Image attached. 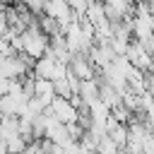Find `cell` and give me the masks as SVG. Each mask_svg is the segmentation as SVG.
<instances>
[{"label": "cell", "instance_id": "cell-1", "mask_svg": "<svg viewBox=\"0 0 154 154\" xmlns=\"http://www.w3.org/2000/svg\"><path fill=\"white\" fill-rule=\"evenodd\" d=\"M19 38H22V53H26L29 58H41L46 51H48V41H51V36L38 26V19L36 22H31L22 34H19Z\"/></svg>", "mask_w": 154, "mask_h": 154}, {"label": "cell", "instance_id": "cell-2", "mask_svg": "<svg viewBox=\"0 0 154 154\" xmlns=\"http://www.w3.org/2000/svg\"><path fill=\"white\" fill-rule=\"evenodd\" d=\"M48 111H51L58 120H63V123H77V118H79L77 106H75L67 96H58V94H55V99L48 103Z\"/></svg>", "mask_w": 154, "mask_h": 154}, {"label": "cell", "instance_id": "cell-3", "mask_svg": "<svg viewBox=\"0 0 154 154\" xmlns=\"http://www.w3.org/2000/svg\"><path fill=\"white\" fill-rule=\"evenodd\" d=\"M125 55H128V58H130V63H132L135 67H140L142 72H144V70H149V67H152V63H154L152 53H149V51H147V48H144V46H142V43H140L137 38H135V41L130 38V43H128V51H125Z\"/></svg>", "mask_w": 154, "mask_h": 154}, {"label": "cell", "instance_id": "cell-4", "mask_svg": "<svg viewBox=\"0 0 154 154\" xmlns=\"http://www.w3.org/2000/svg\"><path fill=\"white\" fill-rule=\"evenodd\" d=\"M67 67H70L79 79H91V77H96V67H94V63L89 60V53H72Z\"/></svg>", "mask_w": 154, "mask_h": 154}, {"label": "cell", "instance_id": "cell-5", "mask_svg": "<svg viewBox=\"0 0 154 154\" xmlns=\"http://www.w3.org/2000/svg\"><path fill=\"white\" fill-rule=\"evenodd\" d=\"M58 58H53L51 53H43L41 58L34 60V75L36 77H46V79H53L55 77V70H58Z\"/></svg>", "mask_w": 154, "mask_h": 154}, {"label": "cell", "instance_id": "cell-6", "mask_svg": "<svg viewBox=\"0 0 154 154\" xmlns=\"http://www.w3.org/2000/svg\"><path fill=\"white\" fill-rule=\"evenodd\" d=\"M82 103H94L99 99V77H91V79H79V89H77Z\"/></svg>", "mask_w": 154, "mask_h": 154}, {"label": "cell", "instance_id": "cell-7", "mask_svg": "<svg viewBox=\"0 0 154 154\" xmlns=\"http://www.w3.org/2000/svg\"><path fill=\"white\" fill-rule=\"evenodd\" d=\"M120 147L116 144V140H111L108 135H103L101 140H99V144H96V152H118Z\"/></svg>", "mask_w": 154, "mask_h": 154}, {"label": "cell", "instance_id": "cell-8", "mask_svg": "<svg viewBox=\"0 0 154 154\" xmlns=\"http://www.w3.org/2000/svg\"><path fill=\"white\" fill-rule=\"evenodd\" d=\"M7 91H10V79H7L2 72H0V96H5Z\"/></svg>", "mask_w": 154, "mask_h": 154}, {"label": "cell", "instance_id": "cell-9", "mask_svg": "<svg viewBox=\"0 0 154 154\" xmlns=\"http://www.w3.org/2000/svg\"><path fill=\"white\" fill-rule=\"evenodd\" d=\"M132 2H135V5H137V2H144V0H132Z\"/></svg>", "mask_w": 154, "mask_h": 154}]
</instances>
